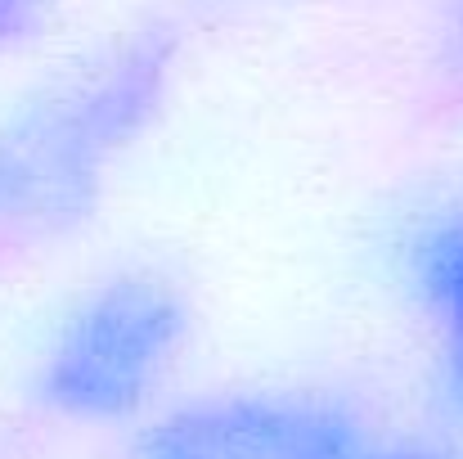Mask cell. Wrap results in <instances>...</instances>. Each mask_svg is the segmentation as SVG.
<instances>
[{
    "mask_svg": "<svg viewBox=\"0 0 463 459\" xmlns=\"http://www.w3.org/2000/svg\"><path fill=\"white\" fill-rule=\"evenodd\" d=\"M180 338V293L157 275H122L63 320L41 360L36 392L77 424L136 419L157 397Z\"/></svg>",
    "mask_w": 463,
    "mask_h": 459,
    "instance_id": "6da1fadb",
    "label": "cell"
},
{
    "mask_svg": "<svg viewBox=\"0 0 463 459\" xmlns=\"http://www.w3.org/2000/svg\"><path fill=\"white\" fill-rule=\"evenodd\" d=\"M157 59H118L41 100L0 131V216H59L86 207L99 167L145 118Z\"/></svg>",
    "mask_w": 463,
    "mask_h": 459,
    "instance_id": "7a4b0ae2",
    "label": "cell"
},
{
    "mask_svg": "<svg viewBox=\"0 0 463 459\" xmlns=\"http://www.w3.org/2000/svg\"><path fill=\"white\" fill-rule=\"evenodd\" d=\"M378 433L337 401L230 392L149 419L127 459H373Z\"/></svg>",
    "mask_w": 463,
    "mask_h": 459,
    "instance_id": "3957f363",
    "label": "cell"
},
{
    "mask_svg": "<svg viewBox=\"0 0 463 459\" xmlns=\"http://www.w3.org/2000/svg\"><path fill=\"white\" fill-rule=\"evenodd\" d=\"M405 275L437 329V401L463 433V203L441 207L410 234Z\"/></svg>",
    "mask_w": 463,
    "mask_h": 459,
    "instance_id": "277c9868",
    "label": "cell"
},
{
    "mask_svg": "<svg viewBox=\"0 0 463 459\" xmlns=\"http://www.w3.org/2000/svg\"><path fill=\"white\" fill-rule=\"evenodd\" d=\"M373 459H463V433L455 437H383Z\"/></svg>",
    "mask_w": 463,
    "mask_h": 459,
    "instance_id": "5b68a950",
    "label": "cell"
},
{
    "mask_svg": "<svg viewBox=\"0 0 463 459\" xmlns=\"http://www.w3.org/2000/svg\"><path fill=\"white\" fill-rule=\"evenodd\" d=\"M45 5H50V0H0V36L23 32Z\"/></svg>",
    "mask_w": 463,
    "mask_h": 459,
    "instance_id": "8992f818",
    "label": "cell"
},
{
    "mask_svg": "<svg viewBox=\"0 0 463 459\" xmlns=\"http://www.w3.org/2000/svg\"><path fill=\"white\" fill-rule=\"evenodd\" d=\"M455 41H459V50H463V0H459V23H455Z\"/></svg>",
    "mask_w": 463,
    "mask_h": 459,
    "instance_id": "52a82bcc",
    "label": "cell"
}]
</instances>
